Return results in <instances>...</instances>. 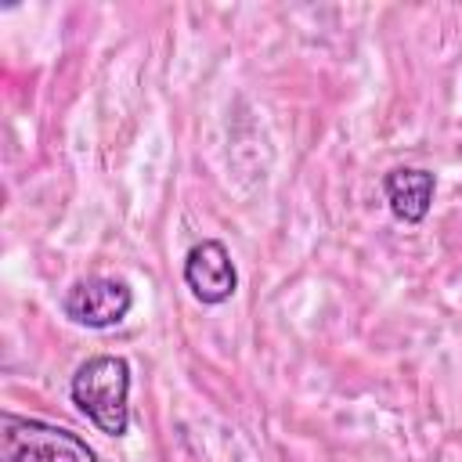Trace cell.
<instances>
[{
	"label": "cell",
	"instance_id": "6da1fadb",
	"mask_svg": "<svg viewBox=\"0 0 462 462\" xmlns=\"http://www.w3.org/2000/svg\"><path fill=\"white\" fill-rule=\"evenodd\" d=\"M72 404L108 437H123L130 430V361L119 354L87 357L72 383Z\"/></svg>",
	"mask_w": 462,
	"mask_h": 462
},
{
	"label": "cell",
	"instance_id": "7a4b0ae2",
	"mask_svg": "<svg viewBox=\"0 0 462 462\" xmlns=\"http://www.w3.org/2000/svg\"><path fill=\"white\" fill-rule=\"evenodd\" d=\"M4 462H97V451L72 430L4 411L0 415Z\"/></svg>",
	"mask_w": 462,
	"mask_h": 462
},
{
	"label": "cell",
	"instance_id": "3957f363",
	"mask_svg": "<svg viewBox=\"0 0 462 462\" xmlns=\"http://www.w3.org/2000/svg\"><path fill=\"white\" fill-rule=\"evenodd\" d=\"M134 307V292L123 278H79L65 300H61V310L69 321L83 325V328H112L119 325Z\"/></svg>",
	"mask_w": 462,
	"mask_h": 462
},
{
	"label": "cell",
	"instance_id": "277c9868",
	"mask_svg": "<svg viewBox=\"0 0 462 462\" xmlns=\"http://www.w3.org/2000/svg\"><path fill=\"white\" fill-rule=\"evenodd\" d=\"M184 285L191 289V296L199 303H209V307L231 300L238 289V271L231 263L227 245L217 238L195 242L184 256Z\"/></svg>",
	"mask_w": 462,
	"mask_h": 462
},
{
	"label": "cell",
	"instance_id": "5b68a950",
	"mask_svg": "<svg viewBox=\"0 0 462 462\" xmlns=\"http://www.w3.org/2000/svg\"><path fill=\"white\" fill-rule=\"evenodd\" d=\"M386 188V202H390V213L404 224H419L426 220L430 213V202H433V191H437V177L422 166H397L386 173L383 180Z\"/></svg>",
	"mask_w": 462,
	"mask_h": 462
}]
</instances>
